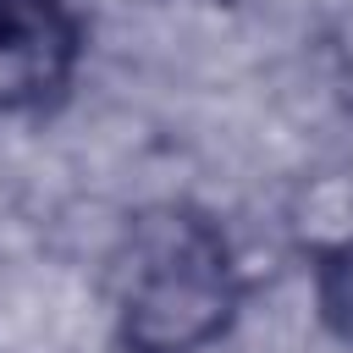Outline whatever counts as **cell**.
Instances as JSON below:
<instances>
[{"mask_svg": "<svg viewBox=\"0 0 353 353\" xmlns=\"http://www.w3.org/2000/svg\"><path fill=\"white\" fill-rule=\"evenodd\" d=\"M77 17L66 0H0V110L61 99L77 72Z\"/></svg>", "mask_w": 353, "mask_h": 353, "instance_id": "7a4b0ae2", "label": "cell"}, {"mask_svg": "<svg viewBox=\"0 0 353 353\" xmlns=\"http://www.w3.org/2000/svg\"><path fill=\"white\" fill-rule=\"evenodd\" d=\"M110 292L127 353H199L237 309L232 248L199 210L154 204L127 226Z\"/></svg>", "mask_w": 353, "mask_h": 353, "instance_id": "6da1fadb", "label": "cell"}, {"mask_svg": "<svg viewBox=\"0 0 353 353\" xmlns=\"http://www.w3.org/2000/svg\"><path fill=\"white\" fill-rule=\"evenodd\" d=\"M320 314H325V325L353 347V243H342V248H331L325 254V265H320Z\"/></svg>", "mask_w": 353, "mask_h": 353, "instance_id": "3957f363", "label": "cell"}]
</instances>
